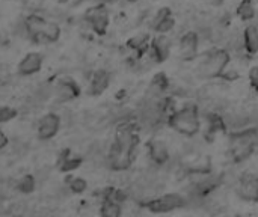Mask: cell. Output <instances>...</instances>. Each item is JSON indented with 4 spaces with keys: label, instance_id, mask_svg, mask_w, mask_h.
<instances>
[{
    "label": "cell",
    "instance_id": "7c38bea8",
    "mask_svg": "<svg viewBox=\"0 0 258 217\" xmlns=\"http://www.w3.org/2000/svg\"><path fill=\"white\" fill-rule=\"evenodd\" d=\"M242 47L248 54H257L258 53V27L254 24H249L242 35Z\"/></svg>",
    "mask_w": 258,
    "mask_h": 217
},
{
    "label": "cell",
    "instance_id": "9a60e30c",
    "mask_svg": "<svg viewBox=\"0 0 258 217\" xmlns=\"http://www.w3.org/2000/svg\"><path fill=\"white\" fill-rule=\"evenodd\" d=\"M109 82H111V76H109L108 71H97V73H94L92 80H91V94L92 95L103 94L108 89Z\"/></svg>",
    "mask_w": 258,
    "mask_h": 217
},
{
    "label": "cell",
    "instance_id": "8fae6325",
    "mask_svg": "<svg viewBox=\"0 0 258 217\" xmlns=\"http://www.w3.org/2000/svg\"><path fill=\"white\" fill-rule=\"evenodd\" d=\"M88 21L89 24L92 26V29L103 35L106 32L108 26H109V14H108V9L100 5V6H95L92 9L88 11Z\"/></svg>",
    "mask_w": 258,
    "mask_h": 217
},
{
    "label": "cell",
    "instance_id": "d6986e66",
    "mask_svg": "<svg viewBox=\"0 0 258 217\" xmlns=\"http://www.w3.org/2000/svg\"><path fill=\"white\" fill-rule=\"evenodd\" d=\"M236 14L242 21H251L255 17L254 3L251 2V0H242L237 6V9H236Z\"/></svg>",
    "mask_w": 258,
    "mask_h": 217
},
{
    "label": "cell",
    "instance_id": "6da1fadb",
    "mask_svg": "<svg viewBox=\"0 0 258 217\" xmlns=\"http://www.w3.org/2000/svg\"><path fill=\"white\" fill-rule=\"evenodd\" d=\"M258 148V130L257 128H242L236 130L230 136L228 155L233 163H242L248 160Z\"/></svg>",
    "mask_w": 258,
    "mask_h": 217
},
{
    "label": "cell",
    "instance_id": "7402d4cb",
    "mask_svg": "<svg viewBox=\"0 0 258 217\" xmlns=\"http://www.w3.org/2000/svg\"><path fill=\"white\" fill-rule=\"evenodd\" d=\"M41 33H44L48 38V41H55V39H58L61 29L56 23H45V27Z\"/></svg>",
    "mask_w": 258,
    "mask_h": 217
},
{
    "label": "cell",
    "instance_id": "4fadbf2b",
    "mask_svg": "<svg viewBox=\"0 0 258 217\" xmlns=\"http://www.w3.org/2000/svg\"><path fill=\"white\" fill-rule=\"evenodd\" d=\"M61 125V119L59 116L50 113L47 116H44L41 121H39V127H38V133L42 139H48L51 136H55L58 128Z\"/></svg>",
    "mask_w": 258,
    "mask_h": 217
},
{
    "label": "cell",
    "instance_id": "484cf974",
    "mask_svg": "<svg viewBox=\"0 0 258 217\" xmlns=\"http://www.w3.org/2000/svg\"><path fill=\"white\" fill-rule=\"evenodd\" d=\"M14 110L9 107H0V122H6L14 116Z\"/></svg>",
    "mask_w": 258,
    "mask_h": 217
},
{
    "label": "cell",
    "instance_id": "9c48e42d",
    "mask_svg": "<svg viewBox=\"0 0 258 217\" xmlns=\"http://www.w3.org/2000/svg\"><path fill=\"white\" fill-rule=\"evenodd\" d=\"M175 27V18L169 8H162L151 20V29L156 33H169Z\"/></svg>",
    "mask_w": 258,
    "mask_h": 217
},
{
    "label": "cell",
    "instance_id": "ba28073f",
    "mask_svg": "<svg viewBox=\"0 0 258 217\" xmlns=\"http://www.w3.org/2000/svg\"><path fill=\"white\" fill-rule=\"evenodd\" d=\"M148 157L156 166H165L171 158L168 145L160 139H152L148 142Z\"/></svg>",
    "mask_w": 258,
    "mask_h": 217
},
{
    "label": "cell",
    "instance_id": "4316f807",
    "mask_svg": "<svg viewBox=\"0 0 258 217\" xmlns=\"http://www.w3.org/2000/svg\"><path fill=\"white\" fill-rule=\"evenodd\" d=\"M6 142H8V140H6V136L2 133V130H0V148H3V146L6 145Z\"/></svg>",
    "mask_w": 258,
    "mask_h": 217
},
{
    "label": "cell",
    "instance_id": "52a82bcc",
    "mask_svg": "<svg viewBox=\"0 0 258 217\" xmlns=\"http://www.w3.org/2000/svg\"><path fill=\"white\" fill-rule=\"evenodd\" d=\"M108 160H109V165L114 171H126L131 166V163L134 160V154L127 151V149H123L117 143H114V146L111 148Z\"/></svg>",
    "mask_w": 258,
    "mask_h": 217
},
{
    "label": "cell",
    "instance_id": "ffe728a7",
    "mask_svg": "<svg viewBox=\"0 0 258 217\" xmlns=\"http://www.w3.org/2000/svg\"><path fill=\"white\" fill-rule=\"evenodd\" d=\"M101 214L108 216V217H118V216H121V204H118V202H115L112 199H106L105 204H103Z\"/></svg>",
    "mask_w": 258,
    "mask_h": 217
},
{
    "label": "cell",
    "instance_id": "cb8c5ba5",
    "mask_svg": "<svg viewBox=\"0 0 258 217\" xmlns=\"http://www.w3.org/2000/svg\"><path fill=\"white\" fill-rule=\"evenodd\" d=\"M70 190L74 192V193H82V192H85V190H86V181L82 180V178H74V180H71V183H70Z\"/></svg>",
    "mask_w": 258,
    "mask_h": 217
},
{
    "label": "cell",
    "instance_id": "44dd1931",
    "mask_svg": "<svg viewBox=\"0 0 258 217\" xmlns=\"http://www.w3.org/2000/svg\"><path fill=\"white\" fill-rule=\"evenodd\" d=\"M45 23L47 21H44L42 18H39V17H30L27 21H26V27H27V33L29 35H32V36H35V35H38V33H41L42 30H44V27H45Z\"/></svg>",
    "mask_w": 258,
    "mask_h": 217
},
{
    "label": "cell",
    "instance_id": "ac0fdd59",
    "mask_svg": "<svg viewBox=\"0 0 258 217\" xmlns=\"http://www.w3.org/2000/svg\"><path fill=\"white\" fill-rule=\"evenodd\" d=\"M149 42H151V38L148 33H139V35H134L129 39L127 45L134 50V51H145L148 50L149 47Z\"/></svg>",
    "mask_w": 258,
    "mask_h": 217
},
{
    "label": "cell",
    "instance_id": "5b68a950",
    "mask_svg": "<svg viewBox=\"0 0 258 217\" xmlns=\"http://www.w3.org/2000/svg\"><path fill=\"white\" fill-rule=\"evenodd\" d=\"M236 192L239 198L249 204L258 202V175L254 172H243L237 180Z\"/></svg>",
    "mask_w": 258,
    "mask_h": 217
},
{
    "label": "cell",
    "instance_id": "3957f363",
    "mask_svg": "<svg viewBox=\"0 0 258 217\" xmlns=\"http://www.w3.org/2000/svg\"><path fill=\"white\" fill-rule=\"evenodd\" d=\"M231 56L227 48H215L209 53L198 64L196 73L201 79H218L222 77L224 71L230 65Z\"/></svg>",
    "mask_w": 258,
    "mask_h": 217
},
{
    "label": "cell",
    "instance_id": "277c9868",
    "mask_svg": "<svg viewBox=\"0 0 258 217\" xmlns=\"http://www.w3.org/2000/svg\"><path fill=\"white\" fill-rule=\"evenodd\" d=\"M184 205H186V199L178 193H166V195H162L159 198L149 199L146 202V208L151 213H156V214L171 213V211H175Z\"/></svg>",
    "mask_w": 258,
    "mask_h": 217
},
{
    "label": "cell",
    "instance_id": "30bf717a",
    "mask_svg": "<svg viewBox=\"0 0 258 217\" xmlns=\"http://www.w3.org/2000/svg\"><path fill=\"white\" fill-rule=\"evenodd\" d=\"M198 45H199V33L190 30V32H186L181 39H180V44H178V48H180V54L184 61H192L196 58L198 54Z\"/></svg>",
    "mask_w": 258,
    "mask_h": 217
},
{
    "label": "cell",
    "instance_id": "e0dca14e",
    "mask_svg": "<svg viewBox=\"0 0 258 217\" xmlns=\"http://www.w3.org/2000/svg\"><path fill=\"white\" fill-rule=\"evenodd\" d=\"M56 94H58V98L61 101H70L79 95V88L73 82H65V83L59 85Z\"/></svg>",
    "mask_w": 258,
    "mask_h": 217
},
{
    "label": "cell",
    "instance_id": "603a6c76",
    "mask_svg": "<svg viewBox=\"0 0 258 217\" xmlns=\"http://www.w3.org/2000/svg\"><path fill=\"white\" fill-rule=\"evenodd\" d=\"M248 79H249L251 88H252L255 92H258V65H255V67H252V68L249 70Z\"/></svg>",
    "mask_w": 258,
    "mask_h": 217
},
{
    "label": "cell",
    "instance_id": "5bb4252c",
    "mask_svg": "<svg viewBox=\"0 0 258 217\" xmlns=\"http://www.w3.org/2000/svg\"><path fill=\"white\" fill-rule=\"evenodd\" d=\"M168 88H169V80L166 74L163 73L156 74L148 86V98H160Z\"/></svg>",
    "mask_w": 258,
    "mask_h": 217
},
{
    "label": "cell",
    "instance_id": "d4e9b609",
    "mask_svg": "<svg viewBox=\"0 0 258 217\" xmlns=\"http://www.w3.org/2000/svg\"><path fill=\"white\" fill-rule=\"evenodd\" d=\"M33 187H35V181H33L32 177H24V178L20 181V189H21L23 192H26V193L32 192Z\"/></svg>",
    "mask_w": 258,
    "mask_h": 217
},
{
    "label": "cell",
    "instance_id": "8992f818",
    "mask_svg": "<svg viewBox=\"0 0 258 217\" xmlns=\"http://www.w3.org/2000/svg\"><path fill=\"white\" fill-rule=\"evenodd\" d=\"M171 38L166 33H157L154 38H151L148 51H149V56L152 61H156L159 64L166 62L168 58L171 56Z\"/></svg>",
    "mask_w": 258,
    "mask_h": 217
},
{
    "label": "cell",
    "instance_id": "2e32d148",
    "mask_svg": "<svg viewBox=\"0 0 258 217\" xmlns=\"http://www.w3.org/2000/svg\"><path fill=\"white\" fill-rule=\"evenodd\" d=\"M39 67H41V56L38 53H30L20 64V73L21 74H32V73L38 71Z\"/></svg>",
    "mask_w": 258,
    "mask_h": 217
},
{
    "label": "cell",
    "instance_id": "7a4b0ae2",
    "mask_svg": "<svg viewBox=\"0 0 258 217\" xmlns=\"http://www.w3.org/2000/svg\"><path fill=\"white\" fill-rule=\"evenodd\" d=\"M168 125L187 137H193L201 130V118H199V108L193 103L184 104L178 110H174L168 116Z\"/></svg>",
    "mask_w": 258,
    "mask_h": 217
}]
</instances>
